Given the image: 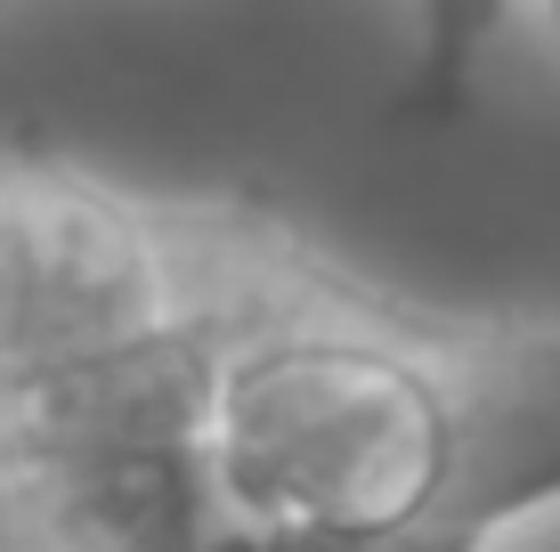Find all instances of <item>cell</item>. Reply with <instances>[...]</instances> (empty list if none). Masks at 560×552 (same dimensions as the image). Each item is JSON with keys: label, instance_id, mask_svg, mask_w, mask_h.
<instances>
[{"label": "cell", "instance_id": "6da1fadb", "mask_svg": "<svg viewBox=\"0 0 560 552\" xmlns=\"http://www.w3.org/2000/svg\"><path fill=\"white\" fill-rule=\"evenodd\" d=\"M552 504L560 326L0 146V552H488Z\"/></svg>", "mask_w": 560, "mask_h": 552}, {"label": "cell", "instance_id": "7a4b0ae2", "mask_svg": "<svg viewBox=\"0 0 560 552\" xmlns=\"http://www.w3.org/2000/svg\"><path fill=\"white\" fill-rule=\"evenodd\" d=\"M552 16H560V0H552Z\"/></svg>", "mask_w": 560, "mask_h": 552}]
</instances>
